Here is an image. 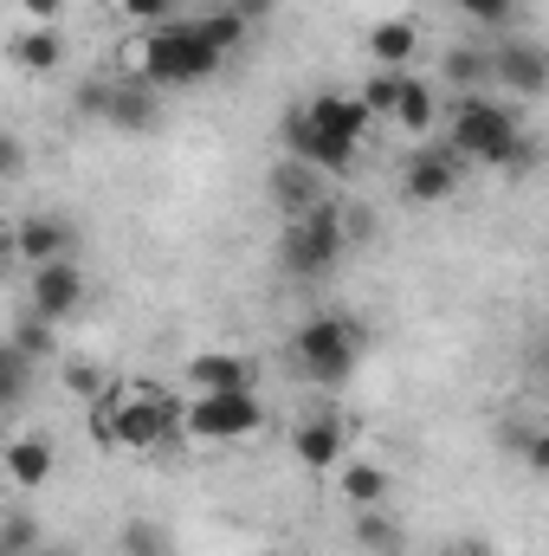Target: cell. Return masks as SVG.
<instances>
[{"instance_id": "15", "label": "cell", "mask_w": 549, "mask_h": 556, "mask_svg": "<svg viewBox=\"0 0 549 556\" xmlns=\"http://www.w3.org/2000/svg\"><path fill=\"white\" fill-rule=\"evenodd\" d=\"M188 382L194 395H233V389H253V363L240 350H207L188 363Z\"/></svg>"}, {"instance_id": "18", "label": "cell", "mask_w": 549, "mask_h": 556, "mask_svg": "<svg viewBox=\"0 0 549 556\" xmlns=\"http://www.w3.org/2000/svg\"><path fill=\"white\" fill-rule=\"evenodd\" d=\"M13 65L20 72H59L65 65V33L59 26H26V33H13Z\"/></svg>"}, {"instance_id": "32", "label": "cell", "mask_w": 549, "mask_h": 556, "mask_svg": "<svg viewBox=\"0 0 549 556\" xmlns=\"http://www.w3.org/2000/svg\"><path fill=\"white\" fill-rule=\"evenodd\" d=\"M465 20H478V26H505L511 13H518V0H452Z\"/></svg>"}, {"instance_id": "36", "label": "cell", "mask_w": 549, "mask_h": 556, "mask_svg": "<svg viewBox=\"0 0 549 556\" xmlns=\"http://www.w3.org/2000/svg\"><path fill=\"white\" fill-rule=\"evenodd\" d=\"M433 556H491V544H485V538H446Z\"/></svg>"}, {"instance_id": "31", "label": "cell", "mask_w": 549, "mask_h": 556, "mask_svg": "<svg viewBox=\"0 0 549 556\" xmlns=\"http://www.w3.org/2000/svg\"><path fill=\"white\" fill-rule=\"evenodd\" d=\"M72 104H78V117H91V124H104V104H111V78H85Z\"/></svg>"}, {"instance_id": "27", "label": "cell", "mask_w": 549, "mask_h": 556, "mask_svg": "<svg viewBox=\"0 0 549 556\" xmlns=\"http://www.w3.org/2000/svg\"><path fill=\"white\" fill-rule=\"evenodd\" d=\"M13 350H26L33 363H46L52 356V324L39 317V311H20V324H13V337H7Z\"/></svg>"}, {"instance_id": "25", "label": "cell", "mask_w": 549, "mask_h": 556, "mask_svg": "<svg viewBox=\"0 0 549 556\" xmlns=\"http://www.w3.org/2000/svg\"><path fill=\"white\" fill-rule=\"evenodd\" d=\"M401 78H408V72H369V78H362V91H356V98L369 104V117H375V124H388V117H395Z\"/></svg>"}, {"instance_id": "30", "label": "cell", "mask_w": 549, "mask_h": 556, "mask_svg": "<svg viewBox=\"0 0 549 556\" xmlns=\"http://www.w3.org/2000/svg\"><path fill=\"white\" fill-rule=\"evenodd\" d=\"M175 7H181V0H117V13H124V20H137V26H149V33H155V26H168V13H175Z\"/></svg>"}, {"instance_id": "35", "label": "cell", "mask_w": 549, "mask_h": 556, "mask_svg": "<svg viewBox=\"0 0 549 556\" xmlns=\"http://www.w3.org/2000/svg\"><path fill=\"white\" fill-rule=\"evenodd\" d=\"M20 168H26V142L13 137V130H7V137H0V175H7V181H13V175H20Z\"/></svg>"}, {"instance_id": "10", "label": "cell", "mask_w": 549, "mask_h": 556, "mask_svg": "<svg viewBox=\"0 0 549 556\" xmlns=\"http://www.w3.org/2000/svg\"><path fill=\"white\" fill-rule=\"evenodd\" d=\"M491 78L511 91V98H544L549 91V46L544 39H505L498 52H491Z\"/></svg>"}, {"instance_id": "28", "label": "cell", "mask_w": 549, "mask_h": 556, "mask_svg": "<svg viewBox=\"0 0 549 556\" xmlns=\"http://www.w3.org/2000/svg\"><path fill=\"white\" fill-rule=\"evenodd\" d=\"M0 544H7V556H39V551H46V544H39V525H33L26 511H7Z\"/></svg>"}, {"instance_id": "5", "label": "cell", "mask_w": 549, "mask_h": 556, "mask_svg": "<svg viewBox=\"0 0 549 556\" xmlns=\"http://www.w3.org/2000/svg\"><path fill=\"white\" fill-rule=\"evenodd\" d=\"M349 253V214L336 201L310 207V214H291L278 227V273L284 278H323L336 273V260Z\"/></svg>"}, {"instance_id": "6", "label": "cell", "mask_w": 549, "mask_h": 556, "mask_svg": "<svg viewBox=\"0 0 549 556\" xmlns=\"http://www.w3.org/2000/svg\"><path fill=\"white\" fill-rule=\"evenodd\" d=\"M91 408L111 415V440L130 446V453H155V446H168L175 433H188V415H175V402L155 395V389H111V395L91 402Z\"/></svg>"}, {"instance_id": "24", "label": "cell", "mask_w": 549, "mask_h": 556, "mask_svg": "<svg viewBox=\"0 0 549 556\" xmlns=\"http://www.w3.org/2000/svg\"><path fill=\"white\" fill-rule=\"evenodd\" d=\"M117 551H124V556H175V544H168V531H162L155 518H124Z\"/></svg>"}, {"instance_id": "22", "label": "cell", "mask_w": 549, "mask_h": 556, "mask_svg": "<svg viewBox=\"0 0 549 556\" xmlns=\"http://www.w3.org/2000/svg\"><path fill=\"white\" fill-rule=\"evenodd\" d=\"M356 551L369 556H401V531H395V518L375 505V511H356Z\"/></svg>"}, {"instance_id": "23", "label": "cell", "mask_w": 549, "mask_h": 556, "mask_svg": "<svg viewBox=\"0 0 549 556\" xmlns=\"http://www.w3.org/2000/svg\"><path fill=\"white\" fill-rule=\"evenodd\" d=\"M201 33H207V39H214V46H220V52L233 59V52H240V46L253 39V20H246L240 7H214V13L201 20Z\"/></svg>"}, {"instance_id": "7", "label": "cell", "mask_w": 549, "mask_h": 556, "mask_svg": "<svg viewBox=\"0 0 549 556\" xmlns=\"http://www.w3.org/2000/svg\"><path fill=\"white\" fill-rule=\"evenodd\" d=\"M266 427V402L253 389H233V395H194L188 408V433L194 440H214V446H233V440H253Z\"/></svg>"}, {"instance_id": "1", "label": "cell", "mask_w": 549, "mask_h": 556, "mask_svg": "<svg viewBox=\"0 0 549 556\" xmlns=\"http://www.w3.org/2000/svg\"><path fill=\"white\" fill-rule=\"evenodd\" d=\"M369 104L362 98H349V91H317L310 104H291L284 111V124H278V137H284V155H297V162H310V168H323V175H343L349 162H356V149L369 137Z\"/></svg>"}, {"instance_id": "9", "label": "cell", "mask_w": 549, "mask_h": 556, "mask_svg": "<svg viewBox=\"0 0 549 556\" xmlns=\"http://www.w3.org/2000/svg\"><path fill=\"white\" fill-rule=\"evenodd\" d=\"M85 298H91V285H85V273H78V260H52V266H39V273L26 278V311H39L46 324L78 317Z\"/></svg>"}, {"instance_id": "2", "label": "cell", "mask_w": 549, "mask_h": 556, "mask_svg": "<svg viewBox=\"0 0 549 556\" xmlns=\"http://www.w3.org/2000/svg\"><path fill=\"white\" fill-rule=\"evenodd\" d=\"M446 142H452L465 162H485V168H505V175H524V168L537 162V142L524 137L518 111L498 104V98H485V91H465V98H459V111H452V124H446Z\"/></svg>"}, {"instance_id": "20", "label": "cell", "mask_w": 549, "mask_h": 556, "mask_svg": "<svg viewBox=\"0 0 549 556\" xmlns=\"http://www.w3.org/2000/svg\"><path fill=\"white\" fill-rule=\"evenodd\" d=\"M388 124H401L408 137H426V130L439 124V98H433L426 78H413V72L401 78V98H395V117H388Z\"/></svg>"}, {"instance_id": "21", "label": "cell", "mask_w": 549, "mask_h": 556, "mask_svg": "<svg viewBox=\"0 0 549 556\" xmlns=\"http://www.w3.org/2000/svg\"><path fill=\"white\" fill-rule=\"evenodd\" d=\"M439 72H446V85L478 91V85H491V52H478V46H446Z\"/></svg>"}, {"instance_id": "11", "label": "cell", "mask_w": 549, "mask_h": 556, "mask_svg": "<svg viewBox=\"0 0 549 556\" xmlns=\"http://www.w3.org/2000/svg\"><path fill=\"white\" fill-rule=\"evenodd\" d=\"M72 247H78V227H72L65 214H26V220L13 227V260H20L26 273H39V266H52V260H72Z\"/></svg>"}, {"instance_id": "14", "label": "cell", "mask_w": 549, "mask_h": 556, "mask_svg": "<svg viewBox=\"0 0 549 556\" xmlns=\"http://www.w3.org/2000/svg\"><path fill=\"white\" fill-rule=\"evenodd\" d=\"M272 201H278V214L291 220V214H310V207H323L330 201V188H323V168H310V162H297V155H278V168H272Z\"/></svg>"}, {"instance_id": "8", "label": "cell", "mask_w": 549, "mask_h": 556, "mask_svg": "<svg viewBox=\"0 0 549 556\" xmlns=\"http://www.w3.org/2000/svg\"><path fill=\"white\" fill-rule=\"evenodd\" d=\"M465 168L472 162L452 142H420L408 162H401V194H408L413 207H439V201H452L465 188Z\"/></svg>"}, {"instance_id": "3", "label": "cell", "mask_w": 549, "mask_h": 556, "mask_svg": "<svg viewBox=\"0 0 549 556\" xmlns=\"http://www.w3.org/2000/svg\"><path fill=\"white\" fill-rule=\"evenodd\" d=\"M130 65H137V78H149L155 91H188V85L214 78V72L227 65V52L201 33V20H168V26L142 33V46L130 52Z\"/></svg>"}, {"instance_id": "37", "label": "cell", "mask_w": 549, "mask_h": 556, "mask_svg": "<svg viewBox=\"0 0 549 556\" xmlns=\"http://www.w3.org/2000/svg\"><path fill=\"white\" fill-rule=\"evenodd\" d=\"M227 7H240V13H246L253 26H266V20H272V7H278V0H227Z\"/></svg>"}, {"instance_id": "39", "label": "cell", "mask_w": 549, "mask_h": 556, "mask_svg": "<svg viewBox=\"0 0 549 556\" xmlns=\"http://www.w3.org/2000/svg\"><path fill=\"white\" fill-rule=\"evenodd\" d=\"M39 556H85V551H72V544H46Z\"/></svg>"}, {"instance_id": "16", "label": "cell", "mask_w": 549, "mask_h": 556, "mask_svg": "<svg viewBox=\"0 0 549 556\" xmlns=\"http://www.w3.org/2000/svg\"><path fill=\"white\" fill-rule=\"evenodd\" d=\"M362 52H369L375 72H408L413 52H420V26L413 20H375L369 39H362Z\"/></svg>"}, {"instance_id": "4", "label": "cell", "mask_w": 549, "mask_h": 556, "mask_svg": "<svg viewBox=\"0 0 549 556\" xmlns=\"http://www.w3.org/2000/svg\"><path fill=\"white\" fill-rule=\"evenodd\" d=\"M362 350H369V330H362L356 317H343V311H317V317H304L297 337H291V363H297V376L317 382V389H343V382L356 376Z\"/></svg>"}, {"instance_id": "19", "label": "cell", "mask_w": 549, "mask_h": 556, "mask_svg": "<svg viewBox=\"0 0 549 556\" xmlns=\"http://www.w3.org/2000/svg\"><path fill=\"white\" fill-rule=\"evenodd\" d=\"M388 466H375V459H349V466H336V492L356 505V511H375L382 498H388Z\"/></svg>"}, {"instance_id": "40", "label": "cell", "mask_w": 549, "mask_h": 556, "mask_svg": "<svg viewBox=\"0 0 549 556\" xmlns=\"http://www.w3.org/2000/svg\"><path fill=\"white\" fill-rule=\"evenodd\" d=\"M433 7H452V0H433Z\"/></svg>"}, {"instance_id": "38", "label": "cell", "mask_w": 549, "mask_h": 556, "mask_svg": "<svg viewBox=\"0 0 549 556\" xmlns=\"http://www.w3.org/2000/svg\"><path fill=\"white\" fill-rule=\"evenodd\" d=\"M537 369H544V376H549V330H544V337H537Z\"/></svg>"}, {"instance_id": "13", "label": "cell", "mask_w": 549, "mask_h": 556, "mask_svg": "<svg viewBox=\"0 0 549 556\" xmlns=\"http://www.w3.org/2000/svg\"><path fill=\"white\" fill-rule=\"evenodd\" d=\"M104 124L111 130H124V137H142V130H155L162 124V91L137 78V72H124V78H111V104H104Z\"/></svg>"}, {"instance_id": "33", "label": "cell", "mask_w": 549, "mask_h": 556, "mask_svg": "<svg viewBox=\"0 0 549 556\" xmlns=\"http://www.w3.org/2000/svg\"><path fill=\"white\" fill-rule=\"evenodd\" d=\"M518 459H524L537 479H549V427H524V446H518Z\"/></svg>"}, {"instance_id": "17", "label": "cell", "mask_w": 549, "mask_h": 556, "mask_svg": "<svg viewBox=\"0 0 549 556\" xmlns=\"http://www.w3.org/2000/svg\"><path fill=\"white\" fill-rule=\"evenodd\" d=\"M7 479H13L20 492L46 485V479H52V440H46V433H13V440H7Z\"/></svg>"}, {"instance_id": "34", "label": "cell", "mask_w": 549, "mask_h": 556, "mask_svg": "<svg viewBox=\"0 0 549 556\" xmlns=\"http://www.w3.org/2000/svg\"><path fill=\"white\" fill-rule=\"evenodd\" d=\"M20 13H26L33 26H59V20H65V0H20Z\"/></svg>"}, {"instance_id": "12", "label": "cell", "mask_w": 549, "mask_h": 556, "mask_svg": "<svg viewBox=\"0 0 549 556\" xmlns=\"http://www.w3.org/2000/svg\"><path fill=\"white\" fill-rule=\"evenodd\" d=\"M343 446H349V420L336 415V408H317V415H304L291 427V453L310 472H336L343 466Z\"/></svg>"}, {"instance_id": "29", "label": "cell", "mask_w": 549, "mask_h": 556, "mask_svg": "<svg viewBox=\"0 0 549 556\" xmlns=\"http://www.w3.org/2000/svg\"><path fill=\"white\" fill-rule=\"evenodd\" d=\"M65 389H72L78 402H104V395H111V382H104L98 363H65Z\"/></svg>"}, {"instance_id": "26", "label": "cell", "mask_w": 549, "mask_h": 556, "mask_svg": "<svg viewBox=\"0 0 549 556\" xmlns=\"http://www.w3.org/2000/svg\"><path fill=\"white\" fill-rule=\"evenodd\" d=\"M26 389H33V356L7 343V350H0V395H7V408H20Z\"/></svg>"}]
</instances>
